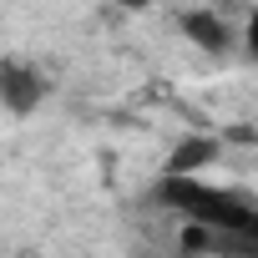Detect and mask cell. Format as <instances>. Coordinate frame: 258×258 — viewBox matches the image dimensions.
<instances>
[{
    "instance_id": "obj_1",
    "label": "cell",
    "mask_w": 258,
    "mask_h": 258,
    "mask_svg": "<svg viewBox=\"0 0 258 258\" xmlns=\"http://www.w3.org/2000/svg\"><path fill=\"white\" fill-rule=\"evenodd\" d=\"M157 198H162L167 208H182L187 223H203V228L233 233V238H243V233L253 228V218H258L248 203H238V198H228V192H218V187H203V182H192V177H162V182H157Z\"/></svg>"
},
{
    "instance_id": "obj_2",
    "label": "cell",
    "mask_w": 258,
    "mask_h": 258,
    "mask_svg": "<svg viewBox=\"0 0 258 258\" xmlns=\"http://www.w3.org/2000/svg\"><path fill=\"white\" fill-rule=\"evenodd\" d=\"M46 96V81L36 66L26 61H0V106H6L11 116H31Z\"/></svg>"
},
{
    "instance_id": "obj_3",
    "label": "cell",
    "mask_w": 258,
    "mask_h": 258,
    "mask_svg": "<svg viewBox=\"0 0 258 258\" xmlns=\"http://www.w3.org/2000/svg\"><path fill=\"white\" fill-rule=\"evenodd\" d=\"M182 31H187V41L192 46H203V51H228V21L223 16H213V11H187L182 16Z\"/></svg>"
},
{
    "instance_id": "obj_4",
    "label": "cell",
    "mask_w": 258,
    "mask_h": 258,
    "mask_svg": "<svg viewBox=\"0 0 258 258\" xmlns=\"http://www.w3.org/2000/svg\"><path fill=\"white\" fill-rule=\"evenodd\" d=\"M213 157H218V142H213V137H187V142L172 147V157H167V177H192V172L208 167Z\"/></svg>"
},
{
    "instance_id": "obj_5",
    "label": "cell",
    "mask_w": 258,
    "mask_h": 258,
    "mask_svg": "<svg viewBox=\"0 0 258 258\" xmlns=\"http://www.w3.org/2000/svg\"><path fill=\"white\" fill-rule=\"evenodd\" d=\"M243 41H248V51H253V56H258V11H253V16H248V36H243Z\"/></svg>"
}]
</instances>
